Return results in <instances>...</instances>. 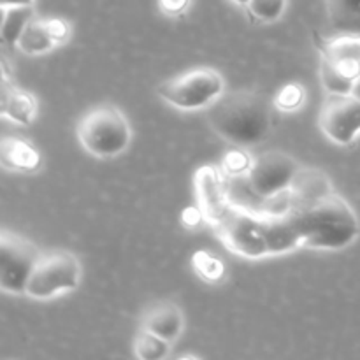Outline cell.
<instances>
[{
    "instance_id": "7a4b0ae2",
    "label": "cell",
    "mask_w": 360,
    "mask_h": 360,
    "mask_svg": "<svg viewBox=\"0 0 360 360\" xmlns=\"http://www.w3.org/2000/svg\"><path fill=\"white\" fill-rule=\"evenodd\" d=\"M292 211L301 225L306 248L343 250L350 246L360 234L357 214L336 192L309 206Z\"/></svg>"
},
{
    "instance_id": "6da1fadb",
    "label": "cell",
    "mask_w": 360,
    "mask_h": 360,
    "mask_svg": "<svg viewBox=\"0 0 360 360\" xmlns=\"http://www.w3.org/2000/svg\"><path fill=\"white\" fill-rule=\"evenodd\" d=\"M271 104L257 91L239 90L218 97L207 111L211 129L234 146H255L269 137Z\"/></svg>"
},
{
    "instance_id": "ba28073f",
    "label": "cell",
    "mask_w": 360,
    "mask_h": 360,
    "mask_svg": "<svg viewBox=\"0 0 360 360\" xmlns=\"http://www.w3.org/2000/svg\"><path fill=\"white\" fill-rule=\"evenodd\" d=\"M214 231L236 255H241L245 259L269 257L262 214H257L234 204L231 213L225 217L221 224L214 227Z\"/></svg>"
},
{
    "instance_id": "f1b7e54d",
    "label": "cell",
    "mask_w": 360,
    "mask_h": 360,
    "mask_svg": "<svg viewBox=\"0 0 360 360\" xmlns=\"http://www.w3.org/2000/svg\"><path fill=\"white\" fill-rule=\"evenodd\" d=\"M352 94H354L355 97H357L360 101V76H359V79L355 81V86H354V91H352Z\"/></svg>"
},
{
    "instance_id": "cb8c5ba5",
    "label": "cell",
    "mask_w": 360,
    "mask_h": 360,
    "mask_svg": "<svg viewBox=\"0 0 360 360\" xmlns=\"http://www.w3.org/2000/svg\"><path fill=\"white\" fill-rule=\"evenodd\" d=\"M306 102V90L299 83H288L278 90L274 97L273 105L283 112H294L304 105Z\"/></svg>"
},
{
    "instance_id": "4316f807",
    "label": "cell",
    "mask_w": 360,
    "mask_h": 360,
    "mask_svg": "<svg viewBox=\"0 0 360 360\" xmlns=\"http://www.w3.org/2000/svg\"><path fill=\"white\" fill-rule=\"evenodd\" d=\"M202 221H206V218H204L202 211H200L199 206H190L181 213V224L185 225V227L195 229L199 227Z\"/></svg>"
},
{
    "instance_id": "e0dca14e",
    "label": "cell",
    "mask_w": 360,
    "mask_h": 360,
    "mask_svg": "<svg viewBox=\"0 0 360 360\" xmlns=\"http://www.w3.org/2000/svg\"><path fill=\"white\" fill-rule=\"evenodd\" d=\"M322 56L333 60L343 72L359 79L360 76V35H338L323 44Z\"/></svg>"
},
{
    "instance_id": "7c38bea8",
    "label": "cell",
    "mask_w": 360,
    "mask_h": 360,
    "mask_svg": "<svg viewBox=\"0 0 360 360\" xmlns=\"http://www.w3.org/2000/svg\"><path fill=\"white\" fill-rule=\"evenodd\" d=\"M262 221L269 255H283L304 246L301 225L290 207L285 211L262 214Z\"/></svg>"
},
{
    "instance_id": "83f0119b",
    "label": "cell",
    "mask_w": 360,
    "mask_h": 360,
    "mask_svg": "<svg viewBox=\"0 0 360 360\" xmlns=\"http://www.w3.org/2000/svg\"><path fill=\"white\" fill-rule=\"evenodd\" d=\"M35 0H0V6H34Z\"/></svg>"
},
{
    "instance_id": "44dd1931",
    "label": "cell",
    "mask_w": 360,
    "mask_h": 360,
    "mask_svg": "<svg viewBox=\"0 0 360 360\" xmlns=\"http://www.w3.org/2000/svg\"><path fill=\"white\" fill-rule=\"evenodd\" d=\"M320 77H322L323 90L329 95H348L354 91L355 81L352 76L340 69L333 60L322 56L320 63Z\"/></svg>"
},
{
    "instance_id": "52a82bcc",
    "label": "cell",
    "mask_w": 360,
    "mask_h": 360,
    "mask_svg": "<svg viewBox=\"0 0 360 360\" xmlns=\"http://www.w3.org/2000/svg\"><path fill=\"white\" fill-rule=\"evenodd\" d=\"M299 164L283 151H266L253 160L252 169L246 176V190L260 200H273L288 193Z\"/></svg>"
},
{
    "instance_id": "30bf717a",
    "label": "cell",
    "mask_w": 360,
    "mask_h": 360,
    "mask_svg": "<svg viewBox=\"0 0 360 360\" xmlns=\"http://www.w3.org/2000/svg\"><path fill=\"white\" fill-rule=\"evenodd\" d=\"M195 195L197 206L213 229L225 220L234 206L229 193L227 176L211 165H202L195 172Z\"/></svg>"
},
{
    "instance_id": "5bb4252c",
    "label": "cell",
    "mask_w": 360,
    "mask_h": 360,
    "mask_svg": "<svg viewBox=\"0 0 360 360\" xmlns=\"http://www.w3.org/2000/svg\"><path fill=\"white\" fill-rule=\"evenodd\" d=\"M141 327L164 338L169 343H176L185 330V313L171 301L155 302L141 319Z\"/></svg>"
},
{
    "instance_id": "5b68a950",
    "label": "cell",
    "mask_w": 360,
    "mask_h": 360,
    "mask_svg": "<svg viewBox=\"0 0 360 360\" xmlns=\"http://www.w3.org/2000/svg\"><path fill=\"white\" fill-rule=\"evenodd\" d=\"M81 264L70 252L44 253L28 280L25 295L37 301H48L63 292H72L81 283Z\"/></svg>"
},
{
    "instance_id": "3957f363",
    "label": "cell",
    "mask_w": 360,
    "mask_h": 360,
    "mask_svg": "<svg viewBox=\"0 0 360 360\" xmlns=\"http://www.w3.org/2000/svg\"><path fill=\"white\" fill-rule=\"evenodd\" d=\"M77 139L94 157L115 158L130 146L132 130L127 116L116 105L102 104L79 120Z\"/></svg>"
},
{
    "instance_id": "4fadbf2b",
    "label": "cell",
    "mask_w": 360,
    "mask_h": 360,
    "mask_svg": "<svg viewBox=\"0 0 360 360\" xmlns=\"http://www.w3.org/2000/svg\"><path fill=\"white\" fill-rule=\"evenodd\" d=\"M37 98L30 91L18 88L11 81V76L2 74L0 83V115L18 125H32L37 118Z\"/></svg>"
},
{
    "instance_id": "ac0fdd59",
    "label": "cell",
    "mask_w": 360,
    "mask_h": 360,
    "mask_svg": "<svg viewBox=\"0 0 360 360\" xmlns=\"http://www.w3.org/2000/svg\"><path fill=\"white\" fill-rule=\"evenodd\" d=\"M330 28L336 35H360V0H326Z\"/></svg>"
},
{
    "instance_id": "f546056e",
    "label": "cell",
    "mask_w": 360,
    "mask_h": 360,
    "mask_svg": "<svg viewBox=\"0 0 360 360\" xmlns=\"http://www.w3.org/2000/svg\"><path fill=\"white\" fill-rule=\"evenodd\" d=\"M231 2H234L236 6H243V7H246L250 4V0H231Z\"/></svg>"
},
{
    "instance_id": "9a60e30c",
    "label": "cell",
    "mask_w": 360,
    "mask_h": 360,
    "mask_svg": "<svg viewBox=\"0 0 360 360\" xmlns=\"http://www.w3.org/2000/svg\"><path fill=\"white\" fill-rule=\"evenodd\" d=\"M333 192V183L326 172L320 169H299L288 190V207L292 210L306 207Z\"/></svg>"
},
{
    "instance_id": "8fae6325",
    "label": "cell",
    "mask_w": 360,
    "mask_h": 360,
    "mask_svg": "<svg viewBox=\"0 0 360 360\" xmlns=\"http://www.w3.org/2000/svg\"><path fill=\"white\" fill-rule=\"evenodd\" d=\"M70 34H72L70 23L62 18H46V20L34 18L21 34L16 48L30 56L46 55L58 46L65 44L70 39Z\"/></svg>"
},
{
    "instance_id": "603a6c76",
    "label": "cell",
    "mask_w": 360,
    "mask_h": 360,
    "mask_svg": "<svg viewBox=\"0 0 360 360\" xmlns=\"http://www.w3.org/2000/svg\"><path fill=\"white\" fill-rule=\"evenodd\" d=\"M288 0H250L248 13L260 23H274L287 11Z\"/></svg>"
},
{
    "instance_id": "2e32d148",
    "label": "cell",
    "mask_w": 360,
    "mask_h": 360,
    "mask_svg": "<svg viewBox=\"0 0 360 360\" xmlns=\"http://www.w3.org/2000/svg\"><path fill=\"white\" fill-rule=\"evenodd\" d=\"M0 164L7 171L30 174V172L39 171L42 165V157L37 148L28 141L6 136L0 144Z\"/></svg>"
},
{
    "instance_id": "277c9868",
    "label": "cell",
    "mask_w": 360,
    "mask_h": 360,
    "mask_svg": "<svg viewBox=\"0 0 360 360\" xmlns=\"http://www.w3.org/2000/svg\"><path fill=\"white\" fill-rule=\"evenodd\" d=\"M225 81L220 72L210 67L190 70L158 84L157 94L164 102L179 111H197L210 108L224 95Z\"/></svg>"
},
{
    "instance_id": "ffe728a7",
    "label": "cell",
    "mask_w": 360,
    "mask_h": 360,
    "mask_svg": "<svg viewBox=\"0 0 360 360\" xmlns=\"http://www.w3.org/2000/svg\"><path fill=\"white\" fill-rule=\"evenodd\" d=\"M171 345L164 338L141 327L134 338V355L141 360H164L171 354Z\"/></svg>"
},
{
    "instance_id": "484cf974",
    "label": "cell",
    "mask_w": 360,
    "mask_h": 360,
    "mask_svg": "<svg viewBox=\"0 0 360 360\" xmlns=\"http://www.w3.org/2000/svg\"><path fill=\"white\" fill-rule=\"evenodd\" d=\"M192 6V0H158L162 14L169 18H179Z\"/></svg>"
},
{
    "instance_id": "d6986e66",
    "label": "cell",
    "mask_w": 360,
    "mask_h": 360,
    "mask_svg": "<svg viewBox=\"0 0 360 360\" xmlns=\"http://www.w3.org/2000/svg\"><path fill=\"white\" fill-rule=\"evenodd\" d=\"M2 23H0V41L4 46H16L21 34L35 18L34 6H0Z\"/></svg>"
},
{
    "instance_id": "7402d4cb",
    "label": "cell",
    "mask_w": 360,
    "mask_h": 360,
    "mask_svg": "<svg viewBox=\"0 0 360 360\" xmlns=\"http://www.w3.org/2000/svg\"><path fill=\"white\" fill-rule=\"evenodd\" d=\"M192 266L195 273L207 283H220L227 274L225 264L221 262L220 257L207 250H199L192 255Z\"/></svg>"
},
{
    "instance_id": "d4e9b609",
    "label": "cell",
    "mask_w": 360,
    "mask_h": 360,
    "mask_svg": "<svg viewBox=\"0 0 360 360\" xmlns=\"http://www.w3.org/2000/svg\"><path fill=\"white\" fill-rule=\"evenodd\" d=\"M253 165V158L238 146V150H232L225 153L221 160V169H224L227 178H246Z\"/></svg>"
},
{
    "instance_id": "9c48e42d",
    "label": "cell",
    "mask_w": 360,
    "mask_h": 360,
    "mask_svg": "<svg viewBox=\"0 0 360 360\" xmlns=\"http://www.w3.org/2000/svg\"><path fill=\"white\" fill-rule=\"evenodd\" d=\"M319 122L322 132L333 143L348 146L360 134V101L354 94L329 95Z\"/></svg>"
},
{
    "instance_id": "8992f818",
    "label": "cell",
    "mask_w": 360,
    "mask_h": 360,
    "mask_svg": "<svg viewBox=\"0 0 360 360\" xmlns=\"http://www.w3.org/2000/svg\"><path fill=\"white\" fill-rule=\"evenodd\" d=\"M44 253L16 232L0 234V288L11 295H25L28 280Z\"/></svg>"
}]
</instances>
